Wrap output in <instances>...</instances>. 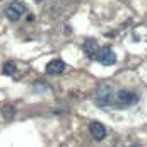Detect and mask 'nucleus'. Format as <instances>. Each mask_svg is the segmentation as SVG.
Segmentation results:
<instances>
[{
	"label": "nucleus",
	"mask_w": 147,
	"mask_h": 147,
	"mask_svg": "<svg viewBox=\"0 0 147 147\" xmlns=\"http://www.w3.org/2000/svg\"><path fill=\"white\" fill-rule=\"evenodd\" d=\"M96 103L99 106H111L115 103V87L111 84H101L96 89Z\"/></svg>",
	"instance_id": "1"
},
{
	"label": "nucleus",
	"mask_w": 147,
	"mask_h": 147,
	"mask_svg": "<svg viewBox=\"0 0 147 147\" xmlns=\"http://www.w3.org/2000/svg\"><path fill=\"white\" fill-rule=\"evenodd\" d=\"M139 101V96L130 92V91H125V89H120V91H115V103L116 106L120 108H128V106H134L135 103Z\"/></svg>",
	"instance_id": "2"
},
{
	"label": "nucleus",
	"mask_w": 147,
	"mask_h": 147,
	"mask_svg": "<svg viewBox=\"0 0 147 147\" xmlns=\"http://www.w3.org/2000/svg\"><path fill=\"white\" fill-rule=\"evenodd\" d=\"M94 60H96V62H99L101 65H115V62H116V55L113 53L111 46L106 45V46H103L101 50H98V53H96Z\"/></svg>",
	"instance_id": "3"
},
{
	"label": "nucleus",
	"mask_w": 147,
	"mask_h": 147,
	"mask_svg": "<svg viewBox=\"0 0 147 147\" xmlns=\"http://www.w3.org/2000/svg\"><path fill=\"white\" fill-rule=\"evenodd\" d=\"M24 12H26V5H24L22 2H14V3H10V5L5 9V16H7V19H10V21H19V19L24 16Z\"/></svg>",
	"instance_id": "4"
},
{
	"label": "nucleus",
	"mask_w": 147,
	"mask_h": 147,
	"mask_svg": "<svg viewBox=\"0 0 147 147\" xmlns=\"http://www.w3.org/2000/svg\"><path fill=\"white\" fill-rule=\"evenodd\" d=\"M89 132H91L94 140H103L106 137V127L103 123H99V121H92L89 125Z\"/></svg>",
	"instance_id": "5"
},
{
	"label": "nucleus",
	"mask_w": 147,
	"mask_h": 147,
	"mask_svg": "<svg viewBox=\"0 0 147 147\" xmlns=\"http://www.w3.org/2000/svg\"><path fill=\"white\" fill-rule=\"evenodd\" d=\"M46 74L48 75H58V74H62L65 70V63L62 62V60H58V58H55V60H51L48 65H46Z\"/></svg>",
	"instance_id": "6"
},
{
	"label": "nucleus",
	"mask_w": 147,
	"mask_h": 147,
	"mask_svg": "<svg viewBox=\"0 0 147 147\" xmlns=\"http://www.w3.org/2000/svg\"><path fill=\"white\" fill-rule=\"evenodd\" d=\"M98 50H99V46H98V43H96L94 39H87V41L84 43V51H86V55H87L89 58H92V60H94V57H96Z\"/></svg>",
	"instance_id": "7"
},
{
	"label": "nucleus",
	"mask_w": 147,
	"mask_h": 147,
	"mask_svg": "<svg viewBox=\"0 0 147 147\" xmlns=\"http://www.w3.org/2000/svg\"><path fill=\"white\" fill-rule=\"evenodd\" d=\"M16 106H12V105H3L2 106V115H3V118H14L16 116Z\"/></svg>",
	"instance_id": "8"
},
{
	"label": "nucleus",
	"mask_w": 147,
	"mask_h": 147,
	"mask_svg": "<svg viewBox=\"0 0 147 147\" xmlns=\"http://www.w3.org/2000/svg\"><path fill=\"white\" fill-rule=\"evenodd\" d=\"M2 72L5 75H14L16 74V63L14 62H5L3 67H2Z\"/></svg>",
	"instance_id": "9"
},
{
	"label": "nucleus",
	"mask_w": 147,
	"mask_h": 147,
	"mask_svg": "<svg viewBox=\"0 0 147 147\" xmlns=\"http://www.w3.org/2000/svg\"><path fill=\"white\" fill-rule=\"evenodd\" d=\"M38 2H43V0H38Z\"/></svg>",
	"instance_id": "10"
}]
</instances>
